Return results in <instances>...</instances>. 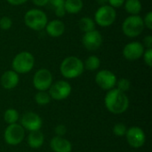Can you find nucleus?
Wrapping results in <instances>:
<instances>
[{"label":"nucleus","mask_w":152,"mask_h":152,"mask_svg":"<svg viewBox=\"0 0 152 152\" xmlns=\"http://www.w3.org/2000/svg\"><path fill=\"white\" fill-rule=\"evenodd\" d=\"M143 46H145L147 49H151L152 48V36L149 35L143 38Z\"/></svg>","instance_id":"33"},{"label":"nucleus","mask_w":152,"mask_h":152,"mask_svg":"<svg viewBox=\"0 0 152 152\" xmlns=\"http://www.w3.org/2000/svg\"><path fill=\"white\" fill-rule=\"evenodd\" d=\"M31 1H32V3H33L35 5L42 7V6L46 5V4H48V1H49V0H31Z\"/></svg>","instance_id":"34"},{"label":"nucleus","mask_w":152,"mask_h":152,"mask_svg":"<svg viewBox=\"0 0 152 152\" xmlns=\"http://www.w3.org/2000/svg\"><path fill=\"white\" fill-rule=\"evenodd\" d=\"M128 144L134 149L142 148L146 142V135L143 130L138 126H133L127 129L125 135Z\"/></svg>","instance_id":"12"},{"label":"nucleus","mask_w":152,"mask_h":152,"mask_svg":"<svg viewBox=\"0 0 152 152\" xmlns=\"http://www.w3.org/2000/svg\"><path fill=\"white\" fill-rule=\"evenodd\" d=\"M124 5L126 11L130 15H138L142 11V3L140 0H126Z\"/></svg>","instance_id":"20"},{"label":"nucleus","mask_w":152,"mask_h":152,"mask_svg":"<svg viewBox=\"0 0 152 152\" xmlns=\"http://www.w3.org/2000/svg\"><path fill=\"white\" fill-rule=\"evenodd\" d=\"M24 130L33 132L38 131L41 129L43 121L40 116L35 112H26L20 118V124Z\"/></svg>","instance_id":"11"},{"label":"nucleus","mask_w":152,"mask_h":152,"mask_svg":"<svg viewBox=\"0 0 152 152\" xmlns=\"http://www.w3.org/2000/svg\"><path fill=\"white\" fill-rule=\"evenodd\" d=\"M126 131H127L126 126L124 124H122V123L116 124V125L113 126V134H114L116 136H118V137L125 136L126 134Z\"/></svg>","instance_id":"27"},{"label":"nucleus","mask_w":152,"mask_h":152,"mask_svg":"<svg viewBox=\"0 0 152 152\" xmlns=\"http://www.w3.org/2000/svg\"><path fill=\"white\" fill-rule=\"evenodd\" d=\"M82 42L86 49L88 51H95L101 47L102 44V37L98 30L94 29L85 33L82 38Z\"/></svg>","instance_id":"13"},{"label":"nucleus","mask_w":152,"mask_h":152,"mask_svg":"<svg viewBox=\"0 0 152 152\" xmlns=\"http://www.w3.org/2000/svg\"><path fill=\"white\" fill-rule=\"evenodd\" d=\"M24 22L30 29L40 31L45 28L48 20L43 11L39 9H30L24 15Z\"/></svg>","instance_id":"3"},{"label":"nucleus","mask_w":152,"mask_h":152,"mask_svg":"<svg viewBox=\"0 0 152 152\" xmlns=\"http://www.w3.org/2000/svg\"><path fill=\"white\" fill-rule=\"evenodd\" d=\"M97 2H98V4L102 6V5H105V4H107L108 0H97Z\"/></svg>","instance_id":"36"},{"label":"nucleus","mask_w":152,"mask_h":152,"mask_svg":"<svg viewBox=\"0 0 152 152\" xmlns=\"http://www.w3.org/2000/svg\"><path fill=\"white\" fill-rule=\"evenodd\" d=\"M50 147L53 152H71L72 151L71 142L60 136H55L51 140Z\"/></svg>","instance_id":"16"},{"label":"nucleus","mask_w":152,"mask_h":152,"mask_svg":"<svg viewBox=\"0 0 152 152\" xmlns=\"http://www.w3.org/2000/svg\"><path fill=\"white\" fill-rule=\"evenodd\" d=\"M12 21L11 18L7 16H4L0 19V28L4 30H7L12 28Z\"/></svg>","instance_id":"28"},{"label":"nucleus","mask_w":152,"mask_h":152,"mask_svg":"<svg viewBox=\"0 0 152 152\" xmlns=\"http://www.w3.org/2000/svg\"><path fill=\"white\" fill-rule=\"evenodd\" d=\"M116 86H117V89L118 90H119L122 93H126V92H127L130 89L131 83H130V81L127 78H121V79L117 81Z\"/></svg>","instance_id":"26"},{"label":"nucleus","mask_w":152,"mask_h":152,"mask_svg":"<svg viewBox=\"0 0 152 152\" xmlns=\"http://www.w3.org/2000/svg\"><path fill=\"white\" fill-rule=\"evenodd\" d=\"M144 27L143 20L141 16L130 15L122 24V31L128 37H136L142 33Z\"/></svg>","instance_id":"5"},{"label":"nucleus","mask_w":152,"mask_h":152,"mask_svg":"<svg viewBox=\"0 0 152 152\" xmlns=\"http://www.w3.org/2000/svg\"><path fill=\"white\" fill-rule=\"evenodd\" d=\"M125 1L126 0H108V3L110 4L109 5H110L111 7L116 9V8L121 7L124 4Z\"/></svg>","instance_id":"32"},{"label":"nucleus","mask_w":152,"mask_h":152,"mask_svg":"<svg viewBox=\"0 0 152 152\" xmlns=\"http://www.w3.org/2000/svg\"><path fill=\"white\" fill-rule=\"evenodd\" d=\"M54 132L56 134V136H60V137H63L66 134H67V127L64 125H58L55 129Z\"/></svg>","instance_id":"30"},{"label":"nucleus","mask_w":152,"mask_h":152,"mask_svg":"<svg viewBox=\"0 0 152 152\" xmlns=\"http://www.w3.org/2000/svg\"><path fill=\"white\" fill-rule=\"evenodd\" d=\"M143 20V23L144 26H146V28H148L149 29L152 28V12H147V14L145 15Z\"/></svg>","instance_id":"31"},{"label":"nucleus","mask_w":152,"mask_h":152,"mask_svg":"<svg viewBox=\"0 0 152 152\" xmlns=\"http://www.w3.org/2000/svg\"><path fill=\"white\" fill-rule=\"evenodd\" d=\"M100 65H101V60L95 55H91L84 62V69L90 71H94L100 68Z\"/></svg>","instance_id":"22"},{"label":"nucleus","mask_w":152,"mask_h":152,"mask_svg":"<svg viewBox=\"0 0 152 152\" xmlns=\"http://www.w3.org/2000/svg\"><path fill=\"white\" fill-rule=\"evenodd\" d=\"M117 81L116 75L108 69L100 70L95 76V82L102 90L110 91L115 88Z\"/></svg>","instance_id":"10"},{"label":"nucleus","mask_w":152,"mask_h":152,"mask_svg":"<svg viewBox=\"0 0 152 152\" xmlns=\"http://www.w3.org/2000/svg\"><path fill=\"white\" fill-rule=\"evenodd\" d=\"M64 2L65 0H49L48 1V4L54 10L56 16L60 18L63 17L66 13V11L64 9Z\"/></svg>","instance_id":"23"},{"label":"nucleus","mask_w":152,"mask_h":152,"mask_svg":"<svg viewBox=\"0 0 152 152\" xmlns=\"http://www.w3.org/2000/svg\"><path fill=\"white\" fill-rule=\"evenodd\" d=\"M34 56L28 52H20L16 54L12 60V70L18 74L28 73L34 67Z\"/></svg>","instance_id":"4"},{"label":"nucleus","mask_w":152,"mask_h":152,"mask_svg":"<svg viewBox=\"0 0 152 152\" xmlns=\"http://www.w3.org/2000/svg\"><path fill=\"white\" fill-rule=\"evenodd\" d=\"M4 138L7 144L16 146L22 142L25 138V130L20 124L8 125L4 133Z\"/></svg>","instance_id":"7"},{"label":"nucleus","mask_w":152,"mask_h":152,"mask_svg":"<svg viewBox=\"0 0 152 152\" xmlns=\"http://www.w3.org/2000/svg\"><path fill=\"white\" fill-rule=\"evenodd\" d=\"M71 86L65 80H59L52 84L48 89V94L51 98L56 101H61L67 99L71 94Z\"/></svg>","instance_id":"8"},{"label":"nucleus","mask_w":152,"mask_h":152,"mask_svg":"<svg viewBox=\"0 0 152 152\" xmlns=\"http://www.w3.org/2000/svg\"><path fill=\"white\" fill-rule=\"evenodd\" d=\"M117 18L115 8L109 4L100 6L94 13V22L101 27H109L114 23Z\"/></svg>","instance_id":"6"},{"label":"nucleus","mask_w":152,"mask_h":152,"mask_svg":"<svg viewBox=\"0 0 152 152\" xmlns=\"http://www.w3.org/2000/svg\"><path fill=\"white\" fill-rule=\"evenodd\" d=\"M104 103L110 112L113 114H122L126 112L129 107V99L125 93L120 92L117 88H113L106 94Z\"/></svg>","instance_id":"1"},{"label":"nucleus","mask_w":152,"mask_h":152,"mask_svg":"<svg viewBox=\"0 0 152 152\" xmlns=\"http://www.w3.org/2000/svg\"><path fill=\"white\" fill-rule=\"evenodd\" d=\"M28 144L30 148L32 149H39L42 147L45 142V136L43 133L38 130V131H33L29 132L28 138H27Z\"/></svg>","instance_id":"18"},{"label":"nucleus","mask_w":152,"mask_h":152,"mask_svg":"<svg viewBox=\"0 0 152 152\" xmlns=\"http://www.w3.org/2000/svg\"><path fill=\"white\" fill-rule=\"evenodd\" d=\"M144 46L140 42H131L125 45L123 49V55L128 61H136L142 57L144 53Z\"/></svg>","instance_id":"14"},{"label":"nucleus","mask_w":152,"mask_h":152,"mask_svg":"<svg viewBox=\"0 0 152 152\" xmlns=\"http://www.w3.org/2000/svg\"><path fill=\"white\" fill-rule=\"evenodd\" d=\"M19 81H20L19 74L13 70L5 71L1 76V78H0L1 86L6 90H11V89L15 88L18 86Z\"/></svg>","instance_id":"15"},{"label":"nucleus","mask_w":152,"mask_h":152,"mask_svg":"<svg viewBox=\"0 0 152 152\" xmlns=\"http://www.w3.org/2000/svg\"><path fill=\"white\" fill-rule=\"evenodd\" d=\"M143 60L145 64L148 67H151L152 66V48L151 49H147L146 51H144L143 53Z\"/></svg>","instance_id":"29"},{"label":"nucleus","mask_w":152,"mask_h":152,"mask_svg":"<svg viewBox=\"0 0 152 152\" xmlns=\"http://www.w3.org/2000/svg\"><path fill=\"white\" fill-rule=\"evenodd\" d=\"M83 5L82 0H65L64 2V9L69 14L78 13L82 10Z\"/></svg>","instance_id":"19"},{"label":"nucleus","mask_w":152,"mask_h":152,"mask_svg":"<svg viewBox=\"0 0 152 152\" xmlns=\"http://www.w3.org/2000/svg\"><path fill=\"white\" fill-rule=\"evenodd\" d=\"M19 118H20L19 113L14 109H8V110H6L4 114V121L8 125H12V124L17 123V121L19 120Z\"/></svg>","instance_id":"25"},{"label":"nucleus","mask_w":152,"mask_h":152,"mask_svg":"<svg viewBox=\"0 0 152 152\" xmlns=\"http://www.w3.org/2000/svg\"><path fill=\"white\" fill-rule=\"evenodd\" d=\"M45 28L48 36L52 37H59L65 32V24L60 20H53L47 22Z\"/></svg>","instance_id":"17"},{"label":"nucleus","mask_w":152,"mask_h":152,"mask_svg":"<svg viewBox=\"0 0 152 152\" xmlns=\"http://www.w3.org/2000/svg\"><path fill=\"white\" fill-rule=\"evenodd\" d=\"M52 98L46 91H38L35 95V102L37 104L45 106L50 103Z\"/></svg>","instance_id":"24"},{"label":"nucleus","mask_w":152,"mask_h":152,"mask_svg":"<svg viewBox=\"0 0 152 152\" xmlns=\"http://www.w3.org/2000/svg\"><path fill=\"white\" fill-rule=\"evenodd\" d=\"M78 26H79L80 30H82L85 33L90 32V31L95 29V22L93 19H91L89 17L81 18L78 22Z\"/></svg>","instance_id":"21"},{"label":"nucleus","mask_w":152,"mask_h":152,"mask_svg":"<svg viewBox=\"0 0 152 152\" xmlns=\"http://www.w3.org/2000/svg\"><path fill=\"white\" fill-rule=\"evenodd\" d=\"M84 69V62L76 56L66 57L60 66L61 75L68 79L78 77L83 74Z\"/></svg>","instance_id":"2"},{"label":"nucleus","mask_w":152,"mask_h":152,"mask_svg":"<svg viewBox=\"0 0 152 152\" xmlns=\"http://www.w3.org/2000/svg\"><path fill=\"white\" fill-rule=\"evenodd\" d=\"M53 83V75L46 69H38L33 77V86L37 91H47Z\"/></svg>","instance_id":"9"},{"label":"nucleus","mask_w":152,"mask_h":152,"mask_svg":"<svg viewBox=\"0 0 152 152\" xmlns=\"http://www.w3.org/2000/svg\"><path fill=\"white\" fill-rule=\"evenodd\" d=\"M10 4L12 5H20L24 3H26L28 0H6Z\"/></svg>","instance_id":"35"}]
</instances>
